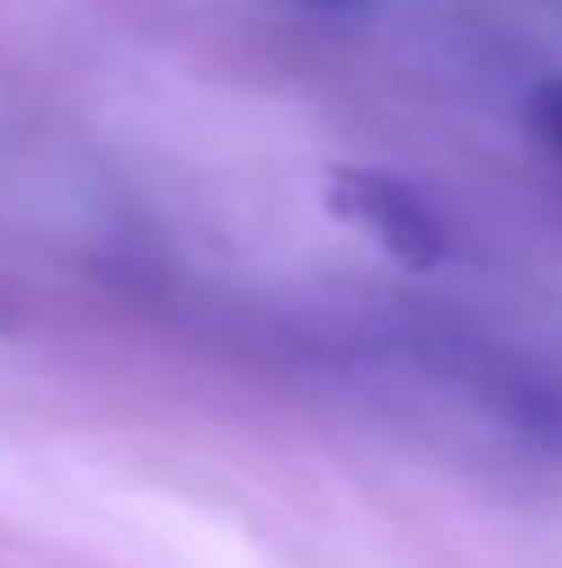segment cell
<instances>
[{
  "label": "cell",
  "instance_id": "6da1fadb",
  "mask_svg": "<svg viewBox=\"0 0 562 568\" xmlns=\"http://www.w3.org/2000/svg\"><path fill=\"white\" fill-rule=\"evenodd\" d=\"M326 199L343 221L365 226L375 243L408 271H430L447 254L441 215L402 178H386V172H370V166H337L331 183H326Z\"/></svg>",
  "mask_w": 562,
  "mask_h": 568
},
{
  "label": "cell",
  "instance_id": "7a4b0ae2",
  "mask_svg": "<svg viewBox=\"0 0 562 568\" xmlns=\"http://www.w3.org/2000/svg\"><path fill=\"white\" fill-rule=\"evenodd\" d=\"M524 116H530V133L562 161V78H546V83L530 94V111H524Z\"/></svg>",
  "mask_w": 562,
  "mask_h": 568
},
{
  "label": "cell",
  "instance_id": "3957f363",
  "mask_svg": "<svg viewBox=\"0 0 562 568\" xmlns=\"http://www.w3.org/2000/svg\"><path fill=\"white\" fill-rule=\"evenodd\" d=\"M309 6H354V0H309Z\"/></svg>",
  "mask_w": 562,
  "mask_h": 568
}]
</instances>
